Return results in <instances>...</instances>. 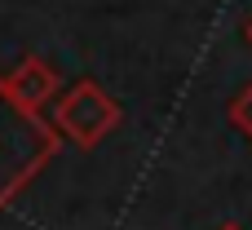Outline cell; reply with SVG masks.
Listing matches in <instances>:
<instances>
[{"instance_id":"obj_1","label":"cell","mask_w":252,"mask_h":230,"mask_svg":"<svg viewBox=\"0 0 252 230\" xmlns=\"http://www.w3.org/2000/svg\"><path fill=\"white\" fill-rule=\"evenodd\" d=\"M58 155V133L49 120L18 111L0 89V213L44 173V164Z\"/></svg>"},{"instance_id":"obj_2","label":"cell","mask_w":252,"mask_h":230,"mask_svg":"<svg viewBox=\"0 0 252 230\" xmlns=\"http://www.w3.org/2000/svg\"><path fill=\"white\" fill-rule=\"evenodd\" d=\"M115 124H120V106H115V98H111L97 80H75L66 93L53 98V120H49V129H53L58 137L84 146V151L97 146L106 133H115Z\"/></svg>"},{"instance_id":"obj_3","label":"cell","mask_w":252,"mask_h":230,"mask_svg":"<svg viewBox=\"0 0 252 230\" xmlns=\"http://www.w3.org/2000/svg\"><path fill=\"white\" fill-rule=\"evenodd\" d=\"M0 89H4V98L18 106V111H27V115H40L53 98H58V89H62V80H58V71H53V62H44L40 53H27L9 75H0Z\"/></svg>"},{"instance_id":"obj_4","label":"cell","mask_w":252,"mask_h":230,"mask_svg":"<svg viewBox=\"0 0 252 230\" xmlns=\"http://www.w3.org/2000/svg\"><path fill=\"white\" fill-rule=\"evenodd\" d=\"M230 124H235L244 137H252V84H244V89L230 98Z\"/></svg>"},{"instance_id":"obj_5","label":"cell","mask_w":252,"mask_h":230,"mask_svg":"<svg viewBox=\"0 0 252 230\" xmlns=\"http://www.w3.org/2000/svg\"><path fill=\"white\" fill-rule=\"evenodd\" d=\"M244 35H248V44H252V18H248V27H244Z\"/></svg>"},{"instance_id":"obj_6","label":"cell","mask_w":252,"mask_h":230,"mask_svg":"<svg viewBox=\"0 0 252 230\" xmlns=\"http://www.w3.org/2000/svg\"><path fill=\"white\" fill-rule=\"evenodd\" d=\"M217 230H244V226H235V222H226V226H217Z\"/></svg>"}]
</instances>
